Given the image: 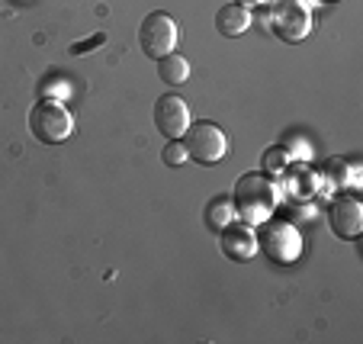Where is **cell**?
I'll return each mask as SVG.
<instances>
[{
    "instance_id": "52a82bcc",
    "label": "cell",
    "mask_w": 363,
    "mask_h": 344,
    "mask_svg": "<svg viewBox=\"0 0 363 344\" xmlns=\"http://www.w3.org/2000/svg\"><path fill=\"white\" fill-rule=\"evenodd\" d=\"M155 126L164 138H184V132L190 129V106L184 96L164 94L155 104Z\"/></svg>"
},
{
    "instance_id": "9a60e30c",
    "label": "cell",
    "mask_w": 363,
    "mask_h": 344,
    "mask_svg": "<svg viewBox=\"0 0 363 344\" xmlns=\"http://www.w3.org/2000/svg\"><path fill=\"white\" fill-rule=\"evenodd\" d=\"M106 42V35L103 33H96V35H90V39H84V42H74L71 45V55H87L90 48H96V45H103Z\"/></svg>"
},
{
    "instance_id": "9c48e42d",
    "label": "cell",
    "mask_w": 363,
    "mask_h": 344,
    "mask_svg": "<svg viewBox=\"0 0 363 344\" xmlns=\"http://www.w3.org/2000/svg\"><path fill=\"white\" fill-rule=\"evenodd\" d=\"M331 228H335V235H341V238H360L363 232V206L360 200H357L354 193H344V196H337L335 203H331Z\"/></svg>"
},
{
    "instance_id": "5bb4252c",
    "label": "cell",
    "mask_w": 363,
    "mask_h": 344,
    "mask_svg": "<svg viewBox=\"0 0 363 344\" xmlns=\"http://www.w3.org/2000/svg\"><path fill=\"white\" fill-rule=\"evenodd\" d=\"M161 158H164V165L167 167H180L190 155H186V145H184V138H167V145H164V152H161Z\"/></svg>"
},
{
    "instance_id": "277c9868",
    "label": "cell",
    "mask_w": 363,
    "mask_h": 344,
    "mask_svg": "<svg viewBox=\"0 0 363 344\" xmlns=\"http://www.w3.org/2000/svg\"><path fill=\"white\" fill-rule=\"evenodd\" d=\"M177 39H180V29H177V23H174V16L161 13V10L158 13H148L142 20V26H138V45H142V52L148 58H155V62L171 55Z\"/></svg>"
},
{
    "instance_id": "6da1fadb",
    "label": "cell",
    "mask_w": 363,
    "mask_h": 344,
    "mask_svg": "<svg viewBox=\"0 0 363 344\" xmlns=\"http://www.w3.org/2000/svg\"><path fill=\"white\" fill-rule=\"evenodd\" d=\"M277 200H280V190L264 171L241 174L235 180L232 190L235 216H241V222H247V226H261L264 219H270L277 209Z\"/></svg>"
},
{
    "instance_id": "3957f363",
    "label": "cell",
    "mask_w": 363,
    "mask_h": 344,
    "mask_svg": "<svg viewBox=\"0 0 363 344\" xmlns=\"http://www.w3.org/2000/svg\"><path fill=\"white\" fill-rule=\"evenodd\" d=\"M257 235V248L274 264H296L302 255V235L293 222L286 219H264Z\"/></svg>"
},
{
    "instance_id": "8992f818",
    "label": "cell",
    "mask_w": 363,
    "mask_h": 344,
    "mask_svg": "<svg viewBox=\"0 0 363 344\" xmlns=\"http://www.w3.org/2000/svg\"><path fill=\"white\" fill-rule=\"evenodd\" d=\"M270 26L283 42H302L312 33V10L306 0H277L270 7Z\"/></svg>"
},
{
    "instance_id": "30bf717a",
    "label": "cell",
    "mask_w": 363,
    "mask_h": 344,
    "mask_svg": "<svg viewBox=\"0 0 363 344\" xmlns=\"http://www.w3.org/2000/svg\"><path fill=\"white\" fill-rule=\"evenodd\" d=\"M247 26H251V13H247V7H241V4H225V7H219V13H216V29H219L222 35H228V39L241 35Z\"/></svg>"
},
{
    "instance_id": "5b68a950",
    "label": "cell",
    "mask_w": 363,
    "mask_h": 344,
    "mask_svg": "<svg viewBox=\"0 0 363 344\" xmlns=\"http://www.w3.org/2000/svg\"><path fill=\"white\" fill-rule=\"evenodd\" d=\"M186 155L199 165H219L228 152V138L216 123H190V129L184 132Z\"/></svg>"
},
{
    "instance_id": "4fadbf2b",
    "label": "cell",
    "mask_w": 363,
    "mask_h": 344,
    "mask_svg": "<svg viewBox=\"0 0 363 344\" xmlns=\"http://www.w3.org/2000/svg\"><path fill=\"white\" fill-rule=\"evenodd\" d=\"M286 165H289V148H270V152L264 155V174H267V177L283 174Z\"/></svg>"
},
{
    "instance_id": "2e32d148",
    "label": "cell",
    "mask_w": 363,
    "mask_h": 344,
    "mask_svg": "<svg viewBox=\"0 0 363 344\" xmlns=\"http://www.w3.org/2000/svg\"><path fill=\"white\" fill-rule=\"evenodd\" d=\"M232 4H241V7H267L270 0H232Z\"/></svg>"
},
{
    "instance_id": "8fae6325",
    "label": "cell",
    "mask_w": 363,
    "mask_h": 344,
    "mask_svg": "<svg viewBox=\"0 0 363 344\" xmlns=\"http://www.w3.org/2000/svg\"><path fill=\"white\" fill-rule=\"evenodd\" d=\"M158 74L164 84H171V87H177V84H184L186 77H190V62H186L184 55H164L158 58Z\"/></svg>"
},
{
    "instance_id": "7a4b0ae2",
    "label": "cell",
    "mask_w": 363,
    "mask_h": 344,
    "mask_svg": "<svg viewBox=\"0 0 363 344\" xmlns=\"http://www.w3.org/2000/svg\"><path fill=\"white\" fill-rule=\"evenodd\" d=\"M29 132L42 145H58L74 132V119H71L68 106L62 100L42 96L39 104H33V110H29Z\"/></svg>"
},
{
    "instance_id": "7c38bea8",
    "label": "cell",
    "mask_w": 363,
    "mask_h": 344,
    "mask_svg": "<svg viewBox=\"0 0 363 344\" xmlns=\"http://www.w3.org/2000/svg\"><path fill=\"white\" fill-rule=\"evenodd\" d=\"M235 219V203L232 196H216L213 203H209V209H206V222H209V228H225L228 222Z\"/></svg>"
},
{
    "instance_id": "ba28073f",
    "label": "cell",
    "mask_w": 363,
    "mask_h": 344,
    "mask_svg": "<svg viewBox=\"0 0 363 344\" xmlns=\"http://www.w3.org/2000/svg\"><path fill=\"white\" fill-rule=\"evenodd\" d=\"M219 248L225 257L232 261H251L257 255V235H254V226L247 222H228L225 228H219Z\"/></svg>"
}]
</instances>
